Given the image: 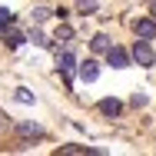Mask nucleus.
<instances>
[{
	"mask_svg": "<svg viewBox=\"0 0 156 156\" xmlns=\"http://www.w3.org/2000/svg\"><path fill=\"white\" fill-rule=\"evenodd\" d=\"M133 60L140 63V66H153V63H156V50L146 43V40H136V47H133Z\"/></svg>",
	"mask_w": 156,
	"mask_h": 156,
	"instance_id": "nucleus-1",
	"label": "nucleus"
},
{
	"mask_svg": "<svg viewBox=\"0 0 156 156\" xmlns=\"http://www.w3.org/2000/svg\"><path fill=\"white\" fill-rule=\"evenodd\" d=\"M106 60H110V66L123 70V66H129V53H126L123 47H110V50H106Z\"/></svg>",
	"mask_w": 156,
	"mask_h": 156,
	"instance_id": "nucleus-2",
	"label": "nucleus"
},
{
	"mask_svg": "<svg viewBox=\"0 0 156 156\" xmlns=\"http://www.w3.org/2000/svg\"><path fill=\"white\" fill-rule=\"evenodd\" d=\"M76 73H80V80H83V83H93L96 76H100V63H96V60H83Z\"/></svg>",
	"mask_w": 156,
	"mask_h": 156,
	"instance_id": "nucleus-3",
	"label": "nucleus"
},
{
	"mask_svg": "<svg viewBox=\"0 0 156 156\" xmlns=\"http://www.w3.org/2000/svg\"><path fill=\"white\" fill-rule=\"evenodd\" d=\"M136 37L140 40H153L156 37V20H136Z\"/></svg>",
	"mask_w": 156,
	"mask_h": 156,
	"instance_id": "nucleus-4",
	"label": "nucleus"
},
{
	"mask_svg": "<svg viewBox=\"0 0 156 156\" xmlns=\"http://www.w3.org/2000/svg\"><path fill=\"white\" fill-rule=\"evenodd\" d=\"M120 110H123V103H120V100H113V96L100 103V113H103V116H120Z\"/></svg>",
	"mask_w": 156,
	"mask_h": 156,
	"instance_id": "nucleus-5",
	"label": "nucleus"
},
{
	"mask_svg": "<svg viewBox=\"0 0 156 156\" xmlns=\"http://www.w3.org/2000/svg\"><path fill=\"white\" fill-rule=\"evenodd\" d=\"M57 66H60V73H70V70L76 66V57H73L70 50H63L60 57H57Z\"/></svg>",
	"mask_w": 156,
	"mask_h": 156,
	"instance_id": "nucleus-6",
	"label": "nucleus"
},
{
	"mask_svg": "<svg viewBox=\"0 0 156 156\" xmlns=\"http://www.w3.org/2000/svg\"><path fill=\"white\" fill-rule=\"evenodd\" d=\"M3 40H7V47H20V43H23V33L13 30V27H10V30L3 27Z\"/></svg>",
	"mask_w": 156,
	"mask_h": 156,
	"instance_id": "nucleus-7",
	"label": "nucleus"
},
{
	"mask_svg": "<svg viewBox=\"0 0 156 156\" xmlns=\"http://www.w3.org/2000/svg\"><path fill=\"white\" fill-rule=\"evenodd\" d=\"M90 47H93L96 53H106V50H110V37H103V33H96L93 40H90Z\"/></svg>",
	"mask_w": 156,
	"mask_h": 156,
	"instance_id": "nucleus-8",
	"label": "nucleus"
},
{
	"mask_svg": "<svg viewBox=\"0 0 156 156\" xmlns=\"http://www.w3.org/2000/svg\"><path fill=\"white\" fill-rule=\"evenodd\" d=\"M17 129H20V136H43V129H40L37 123H20Z\"/></svg>",
	"mask_w": 156,
	"mask_h": 156,
	"instance_id": "nucleus-9",
	"label": "nucleus"
},
{
	"mask_svg": "<svg viewBox=\"0 0 156 156\" xmlns=\"http://www.w3.org/2000/svg\"><path fill=\"white\" fill-rule=\"evenodd\" d=\"M76 7H80V13H96V0H76Z\"/></svg>",
	"mask_w": 156,
	"mask_h": 156,
	"instance_id": "nucleus-10",
	"label": "nucleus"
},
{
	"mask_svg": "<svg viewBox=\"0 0 156 156\" xmlns=\"http://www.w3.org/2000/svg\"><path fill=\"white\" fill-rule=\"evenodd\" d=\"M10 23H13V13H10L7 7H0V30H3V27H10Z\"/></svg>",
	"mask_w": 156,
	"mask_h": 156,
	"instance_id": "nucleus-11",
	"label": "nucleus"
},
{
	"mask_svg": "<svg viewBox=\"0 0 156 156\" xmlns=\"http://www.w3.org/2000/svg\"><path fill=\"white\" fill-rule=\"evenodd\" d=\"M70 37H73V30H70L66 23H60V30H57V40H60V43H66Z\"/></svg>",
	"mask_w": 156,
	"mask_h": 156,
	"instance_id": "nucleus-12",
	"label": "nucleus"
},
{
	"mask_svg": "<svg viewBox=\"0 0 156 156\" xmlns=\"http://www.w3.org/2000/svg\"><path fill=\"white\" fill-rule=\"evenodd\" d=\"M47 17H50V10H47V7H37V10H33V20H37V23H40V20H47Z\"/></svg>",
	"mask_w": 156,
	"mask_h": 156,
	"instance_id": "nucleus-13",
	"label": "nucleus"
},
{
	"mask_svg": "<svg viewBox=\"0 0 156 156\" xmlns=\"http://www.w3.org/2000/svg\"><path fill=\"white\" fill-rule=\"evenodd\" d=\"M30 40H33V43H40V47H47V43H50V40H47L40 30H33V33H30Z\"/></svg>",
	"mask_w": 156,
	"mask_h": 156,
	"instance_id": "nucleus-14",
	"label": "nucleus"
},
{
	"mask_svg": "<svg viewBox=\"0 0 156 156\" xmlns=\"http://www.w3.org/2000/svg\"><path fill=\"white\" fill-rule=\"evenodd\" d=\"M17 100H20V103H33V93L30 90H17Z\"/></svg>",
	"mask_w": 156,
	"mask_h": 156,
	"instance_id": "nucleus-15",
	"label": "nucleus"
},
{
	"mask_svg": "<svg viewBox=\"0 0 156 156\" xmlns=\"http://www.w3.org/2000/svg\"><path fill=\"white\" fill-rule=\"evenodd\" d=\"M129 103H133V106H146V96H143V93H136L133 100H129Z\"/></svg>",
	"mask_w": 156,
	"mask_h": 156,
	"instance_id": "nucleus-16",
	"label": "nucleus"
},
{
	"mask_svg": "<svg viewBox=\"0 0 156 156\" xmlns=\"http://www.w3.org/2000/svg\"><path fill=\"white\" fill-rule=\"evenodd\" d=\"M3 126H7V120H3V113H0V129H3Z\"/></svg>",
	"mask_w": 156,
	"mask_h": 156,
	"instance_id": "nucleus-17",
	"label": "nucleus"
},
{
	"mask_svg": "<svg viewBox=\"0 0 156 156\" xmlns=\"http://www.w3.org/2000/svg\"><path fill=\"white\" fill-rule=\"evenodd\" d=\"M150 10H153V20H156V3H153V7H150Z\"/></svg>",
	"mask_w": 156,
	"mask_h": 156,
	"instance_id": "nucleus-18",
	"label": "nucleus"
}]
</instances>
